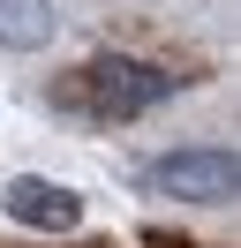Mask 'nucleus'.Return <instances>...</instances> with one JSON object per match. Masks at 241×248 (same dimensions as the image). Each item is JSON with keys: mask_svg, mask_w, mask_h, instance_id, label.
<instances>
[{"mask_svg": "<svg viewBox=\"0 0 241 248\" xmlns=\"http://www.w3.org/2000/svg\"><path fill=\"white\" fill-rule=\"evenodd\" d=\"M181 91L173 68H151V61H90L83 76H68V91H60V106L75 113H98V121H136V113L166 106V98Z\"/></svg>", "mask_w": 241, "mask_h": 248, "instance_id": "nucleus-1", "label": "nucleus"}, {"mask_svg": "<svg viewBox=\"0 0 241 248\" xmlns=\"http://www.w3.org/2000/svg\"><path fill=\"white\" fill-rule=\"evenodd\" d=\"M143 188H151V196H181V203H234V188H241V166H234V151L204 143V151L151 158V166H143Z\"/></svg>", "mask_w": 241, "mask_h": 248, "instance_id": "nucleus-2", "label": "nucleus"}, {"mask_svg": "<svg viewBox=\"0 0 241 248\" xmlns=\"http://www.w3.org/2000/svg\"><path fill=\"white\" fill-rule=\"evenodd\" d=\"M53 0H0V46H15V53H38L45 38H53Z\"/></svg>", "mask_w": 241, "mask_h": 248, "instance_id": "nucleus-4", "label": "nucleus"}, {"mask_svg": "<svg viewBox=\"0 0 241 248\" xmlns=\"http://www.w3.org/2000/svg\"><path fill=\"white\" fill-rule=\"evenodd\" d=\"M8 218L30 233H68L75 218H83V196L60 181H38V173H23V181H8Z\"/></svg>", "mask_w": 241, "mask_h": 248, "instance_id": "nucleus-3", "label": "nucleus"}]
</instances>
